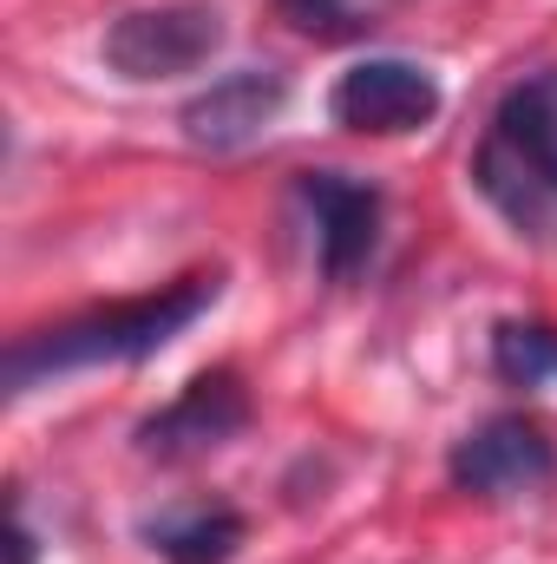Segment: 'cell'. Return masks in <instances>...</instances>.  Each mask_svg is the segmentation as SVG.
<instances>
[{
	"mask_svg": "<svg viewBox=\"0 0 557 564\" xmlns=\"http://www.w3.org/2000/svg\"><path fill=\"white\" fill-rule=\"evenodd\" d=\"M394 7H401V0H276V13L295 26V33L328 40V46H341V40H368L374 26H387Z\"/></svg>",
	"mask_w": 557,
	"mask_h": 564,
	"instance_id": "8fae6325",
	"label": "cell"
},
{
	"mask_svg": "<svg viewBox=\"0 0 557 564\" xmlns=\"http://www.w3.org/2000/svg\"><path fill=\"white\" fill-rule=\"evenodd\" d=\"M13 564H33V525H26V512H13Z\"/></svg>",
	"mask_w": 557,
	"mask_h": 564,
	"instance_id": "7c38bea8",
	"label": "cell"
},
{
	"mask_svg": "<svg viewBox=\"0 0 557 564\" xmlns=\"http://www.w3.org/2000/svg\"><path fill=\"white\" fill-rule=\"evenodd\" d=\"M492 375L505 388H557V328L551 322H499L492 328Z\"/></svg>",
	"mask_w": 557,
	"mask_h": 564,
	"instance_id": "30bf717a",
	"label": "cell"
},
{
	"mask_svg": "<svg viewBox=\"0 0 557 564\" xmlns=\"http://www.w3.org/2000/svg\"><path fill=\"white\" fill-rule=\"evenodd\" d=\"M439 106H446L439 79L419 59H394V53L354 59L328 93V119L361 139H414L439 119Z\"/></svg>",
	"mask_w": 557,
	"mask_h": 564,
	"instance_id": "5b68a950",
	"label": "cell"
},
{
	"mask_svg": "<svg viewBox=\"0 0 557 564\" xmlns=\"http://www.w3.org/2000/svg\"><path fill=\"white\" fill-rule=\"evenodd\" d=\"M223 40H230V26L210 0H157V7H125L106 26L99 53L119 79L151 86V79H184V73L210 66L223 53Z\"/></svg>",
	"mask_w": 557,
	"mask_h": 564,
	"instance_id": "3957f363",
	"label": "cell"
},
{
	"mask_svg": "<svg viewBox=\"0 0 557 564\" xmlns=\"http://www.w3.org/2000/svg\"><path fill=\"white\" fill-rule=\"evenodd\" d=\"M479 197L525 237H545L557 217V66L518 79L472 158Z\"/></svg>",
	"mask_w": 557,
	"mask_h": 564,
	"instance_id": "7a4b0ae2",
	"label": "cell"
},
{
	"mask_svg": "<svg viewBox=\"0 0 557 564\" xmlns=\"http://www.w3.org/2000/svg\"><path fill=\"white\" fill-rule=\"evenodd\" d=\"M223 295V270H197L177 276L151 295H119L99 308H79L53 328H33L7 348V388L26 394L40 381L79 375V368H125V361H151L157 348H171L210 302Z\"/></svg>",
	"mask_w": 557,
	"mask_h": 564,
	"instance_id": "6da1fadb",
	"label": "cell"
},
{
	"mask_svg": "<svg viewBox=\"0 0 557 564\" xmlns=\"http://www.w3.org/2000/svg\"><path fill=\"white\" fill-rule=\"evenodd\" d=\"M282 106H288V79H282L276 66H237V73L210 79L204 93H190L184 112H177V126H184V139L197 144V151L230 158V151H250V144L263 139L282 119Z\"/></svg>",
	"mask_w": 557,
	"mask_h": 564,
	"instance_id": "52a82bcc",
	"label": "cell"
},
{
	"mask_svg": "<svg viewBox=\"0 0 557 564\" xmlns=\"http://www.w3.org/2000/svg\"><path fill=\"white\" fill-rule=\"evenodd\" d=\"M144 539L164 564H230L243 545V512L237 506H171L144 519Z\"/></svg>",
	"mask_w": 557,
	"mask_h": 564,
	"instance_id": "9c48e42d",
	"label": "cell"
},
{
	"mask_svg": "<svg viewBox=\"0 0 557 564\" xmlns=\"http://www.w3.org/2000/svg\"><path fill=\"white\" fill-rule=\"evenodd\" d=\"M295 204L315 224V257L328 282H354L381 250V191L348 171H302Z\"/></svg>",
	"mask_w": 557,
	"mask_h": 564,
	"instance_id": "8992f818",
	"label": "cell"
},
{
	"mask_svg": "<svg viewBox=\"0 0 557 564\" xmlns=\"http://www.w3.org/2000/svg\"><path fill=\"white\" fill-rule=\"evenodd\" d=\"M446 473L472 499H538L557 486V440L532 414H492L452 440Z\"/></svg>",
	"mask_w": 557,
	"mask_h": 564,
	"instance_id": "277c9868",
	"label": "cell"
},
{
	"mask_svg": "<svg viewBox=\"0 0 557 564\" xmlns=\"http://www.w3.org/2000/svg\"><path fill=\"white\" fill-rule=\"evenodd\" d=\"M250 426V394L230 368H210L197 375L171 408H157L151 421H139V453L144 459H204L217 453L223 440H237Z\"/></svg>",
	"mask_w": 557,
	"mask_h": 564,
	"instance_id": "ba28073f",
	"label": "cell"
}]
</instances>
